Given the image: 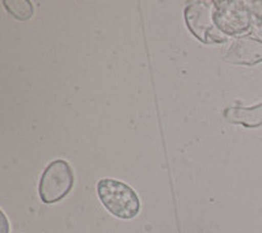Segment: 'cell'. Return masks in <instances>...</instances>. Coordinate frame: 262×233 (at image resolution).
I'll return each mask as SVG.
<instances>
[{"label": "cell", "mask_w": 262, "mask_h": 233, "mask_svg": "<svg viewBox=\"0 0 262 233\" xmlns=\"http://www.w3.org/2000/svg\"><path fill=\"white\" fill-rule=\"evenodd\" d=\"M97 194L102 206L116 218L131 220L139 214L140 199L137 192L119 179H100L97 183Z\"/></svg>", "instance_id": "6da1fadb"}, {"label": "cell", "mask_w": 262, "mask_h": 233, "mask_svg": "<svg viewBox=\"0 0 262 233\" xmlns=\"http://www.w3.org/2000/svg\"><path fill=\"white\" fill-rule=\"evenodd\" d=\"M74 172L66 160H55L46 167L39 179L38 193L43 203H57L67 197L74 186Z\"/></svg>", "instance_id": "7a4b0ae2"}, {"label": "cell", "mask_w": 262, "mask_h": 233, "mask_svg": "<svg viewBox=\"0 0 262 233\" xmlns=\"http://www.w3.org/2000/svg\"><path fill=\"white\" fill-rule=\"evenodd\" d=\"M233 58L236 63L256 64L262 60V42L256 38H242L233 43Z\"/></svg>", "instance_id": "3957f363"}, {"label": "cell", "mask_w": 262, "mask_h": 233, "mask_svg": "<svg viewBox=\"0 0 262 233\" xmlns=\"http://www.w3.org/2000/svg\"><path fill=\"white\" fill-rule=\"evenodd\" d=\"M4 7L11 15L17 20H28L33 15V6L28 0H12V2H3Z\"/></svg>", "instance_id": "277c9868"}, {"label": "cell", "mask_w": 262, "mask_h": 233, "mask_svg": "<svg viewBox=\"0 0 262 233\" xmlns=\"http://www.w3.org/2000/svg\"><path fill=\"white\" fill-rule=\"evenodd\" d=\"M0 218H2V227H0V233H9V223H8V219H7L6 214L4 211L0 213Z\"/></svg>", "instance_id": "5b68a950"}]
</instances>
